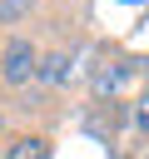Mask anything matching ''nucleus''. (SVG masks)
Masks as SVG:
<instances>
[{
    "instance_id": "1",
    "label": "nucleus",
    "mask_w": 149,
    "mask_h": 159,
    "mask_svg": "<svg viewBox=\"0 0 149 159\" xmlns=\"http://www.w3.org/2000/svg\"><path fill=\"white\" fill-rule=\"evenodd\" d=\"M89 45L84 40H60V45H50V50H40V65H35V84H45V89H70V84H79L84 75H89Z\"/></svg>"
},
{
    "instance_id": "2",
    "label": "nucleus",
    "mask_w": 149,
    "mask_h": 159,
    "mask_svg": "<svg viewBox=\"0 0 149 159\" xmlns=\"http://www.w3.org/2000/svg\"><path fill=\"white\" fill-rule=\"evenodd\" d=\"M89 94L94 99H119V94H129V84L134 80H144V70H139V60L134 55H124L119 45H104L99 50V60L89 55Z\"/></svg>"
},
{
    "instance_id": "3",
    "label": "nucleus",
    "mask_w": 149,
    "mask_h": 159,
    "mask_svg": "<svg viewBox=\"0 0 149 159\" xmlns=\"http://www.w3.org/2000/svg\"><path fill=\"white\" fill-rule=\"evenodd\" d=\"M35 65H40V45L30 35H5V45H0V89L35 84Z\"/></svg>"
},
{
    "instance_id": "4",
    "label": "nucleus",
    "mask_w": 149,
    "mask_h": 159,
    "mask_svg": "<svg viewBox=\"0 0 149 159\" xmlns=\"http://www.w3.org/2000/svg\"><path fill=\"white\" fill-rule=\"evenodd\" d=\"M5 159H55V139L45 129H25L5 139Z\"/></svg>"
},
{
    "instance_id": "5",
    "label": "nucleus",
    "mask_w": 149,
    "mask_h": 159,
    "mask_svg": "<svg viewBox=\"0 0 149 159\" xmlns=\"http://www.w3.org/2000/svg\"><path fill=\"white\" fill-rule=\"evenodd\" d=\"M40 0H0V25H25Z\"/></svg>"
},
{
    "instance_id": "6",
    "label": "nucleus",
    "mask_w": 149,
    "mask_h": 159,
    "mask_svg": "<svg viewBox=\"0 0 149 159\" xmlns=\"http://www.w3.org/2000/svg\"><path fill=\"white\" fill-rule=\"evenodd\" d=\"M129 124H134V134H144V139H149V89H139V94H134V104H129Z\"/></svg>"
},
{
    "instance_id": "7",
    "label": "nucleus",
    "mask_w": 149,
    "mask_h": 159,
    "mask_svg": "<svg viewBox=\"0 0 149 159\" xmlns=\"http://www.w3.org/2000/svg\"><path fill=\"white\" fill-rule=\"evenodd\" d=\"M0 159H5V119H0Z\"/></svg>"
},
{
    "instance_id": "8",
    "label": "nucleus",
    "mask_w": 149,
    "mask_h": 159,
    "mask_svg": "<svg viewBox=\"0 0 149 159\" xmlns=\"http://www.w3.org/2000/svg\"><path fill=\"white\" fill-rule=\"evenodd\" d=\"M139 70H144V80H149V55H144V60H139Z\"/></svg>"
}]
</instances>
